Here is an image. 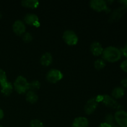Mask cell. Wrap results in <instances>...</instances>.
I'll list each match as a JSON object with an SVG mask.
<instances>
[{"instance_id":"cell-3","label":"cell","mask_w":127,"mask_h":127,"mask_svg":"<svg viewBox=\"0 0 127 127\" xmlns=\"http://www.w3.org/2000/svg\"><path fill=\"white\" fill-rule=\"evenodd\" d=\"M14 88L19 94H24L29 89V83L27 79L22 76L17 77L14 83Z\"/></svg>"},{"instance_id":"cell-29","label":"cell","mask_w":127,"mask_h":127,"mask_svg":"<svg viewBox=\"0 0 127 127\" xmlns=\"http://www.w3.org/2000/svg\"><path fill=\"white\" fill-rule=\"evenodd\" d=\"M4 117V112L2 111V110L1 109H0V120L1 119H2V118Z\"/></svg>"},{"instance_id":"cell-8","label":"cell","mask_w":127,"mask_h":127,"mask_svg":"<svg viewBox=\"0 0 127 127\" xmlns=\"http://www.w3.org/2000/svg\"><path fill=\"white\" fill-rule=\"evenodd\" d=\"M90 6L94 11L101 12L108 9L106 1L103 0H92L89 2Z\"/></svg>"},{"instance_id":"cell-19","label":"cell","mask_w":127,"mask_h":127,"mask_svg":"<svg viewBox=\"0 0 127 127\" xmlns=\"http://www.w3.org/2000/svg\"><path fill=\"white\" fill-rule=\"evenodd\" d=\"M105 66V61L102 59H98L94 62V67L97 70H100Z\"/></svg>"},{"instance_id":"cell-22","label":"cell","mask_w":127,"mask_h":127,"mask_svg":"<svg viewBox=\"0 0 127 127\" xmlns=\"http://www.w3.org/2000/svg\"><path fill=\"white\" fill-rule=\"evenodd\" d=\"M30 127H44L43 123L37 119L32 120L30 123Z\"/></svg>"},{"instance_id":"cell-14","label":"cell","mask_w":127,"mask_h":127,"mask_svg":"<svg viewBox=\"0 0 127 127\" xmlns=\"http://www.w3.org/2000/svg\"><path fill=\"white\" fill-rule=\"evenodd\" d=\"M1 93L4 95L8 96L12 93V90H13V86L12 84L7 81L4 82V83L1 84Z\"/></svg>"},{"instance_id":"cell-4","label":"cell","mask_w":127,"mask_h":127,"mask_svg":"<svg viewBox=\"0 0 127 127\" xmlns=\"http://www.w3.org/2000/svg\"><path fill=\"white\" fill-rule=\"evenodd\" d=\"M63 40L69 45H75L78 42V37L75 32L71 30L64 31L63 35Z\"/></svg>"},{"instance_id":"cell-23","label":"cell","mask_w":127,"mask_h":127,"mask_svg":"<svg viewBox=\"0 0 127 127\" xmlns=\"http://www.w3.org/2000/svg\"><path fill=\"white\" fill-rule=\"evenodd\" d=\"M22 40L24 42L26 43H29V42H31V41L32 40V35L29 32H26V33H24L23 35H22Z\"/></svg>"},{"instance_id":"cell-18","label":"cell","mask_w":127,"mask_h":127,"mask_svg":"<svg viewBox=\"0 0 127 127\" xmlns=\"http://www.w3.org/2000/svg\"><path fill=\"white\" fill-rule=\"evenodd\" d=\"M21 4L22 6L34 9L38 7L39 5V2L37 0H25L22 1Z\"/></svg>"},{"instance_id":"cell-27","label":"cell","mask_w":127,"mask_h":127,"mask_svg":"<svg viewBox=\"0 0 127 127\" xmlns=\"http://www.w3.org/2000/svg\"><path fill=\"white\" fill-rule=\"evenodd\" d=\"M121 84L123 88H127V78H125L121 81Z\"/></svg>"},{"instance_id":"cell-26","label":"cell","mask_w":127,"mask_h":127,"mask_svg":"<svg viewBox=\"0 0 127 127\" xmlns=\"http://www.w3.org/2000/svg\"><path fill=\"white\" fill-rule=\"evenodd\" d=\"M122 54H123L124 55V57H125L127 58V42L125 44L124 48H122Z\"/></svg>"},{"instance_id":"cell-21","label":"cell","mask_w":127,"mask_h":127,"mask_svg":"<svg viewBox=\"0 0 127 127\" xmlns=\"http://www.w3.org/2000/svg\"><path fill=\"white\" fill-rule=\"evenodd\" d=\"M40 88V83L38 81H33L29 83L30 91L35 92V91L39 89Z\"/></svg>"},{"instance_id":"cell-30","label":"cell","mask_w":127,"mask_h":127,"mask_svg":"<svg viewBox=\"0 0 127 127\" xmlns=\"http://www.w3.org/2000/svg\"><path fill=\"white\" fill-rule=\"evenodd\" d=\"M118 127V126H115V127Z\"/></svg>"},{"instance_id":"cell-1","label":"cell","mask_w":127,"mask_h":127,"mask_svg":"<svg viewBox=\"0 0 127 127\" xmlns=\"http://www.w3.org/2000/svg\"><path fill=\"white\" fill-rule=\"evenodd\" d=\"M102 56L104 60L110 63L118 62L122 57V52L115 47H108L104 49Z\"/></svg>"},{"instance_id":"cell-31","label":"cell","mask_w":127,"mask_h":127,"mask_svg":"<svg viewBox=\"0 0 127 127\" xmlns=\"http://www.w3.org/2000/svg\"><path fill=\"white\" fill-rule=\"evenodd\" d=\"M0 127H2V126H0Z\"/></svg>"},{"instance_id":"cell-12","label":"cell","mask_w":127,"mask_h":127,"mask_svg":"<svg viewBox=\"0 0 127 127\" xmlns=\"http://www.w3.org/2000/svg\"><path fill=\"white\" fill-rule=\"evenodd\" d=\"M90 50L91 53L94 55L99 56L102 55L103 50H104V48H103L101 43L98 42H94L91 45Z\"/></svg>"},{"instance_id":"cell-2","label":"cell","mask_w":127,"mask_h":127,"mask_svg":"<svg viewBox=\"0 0 127 127\" xmlns=\"http://www.w3.org/2000/svg\"><path fill=\"white\" fill-rule=\"evenodd\" d=\"M96 99L98 102L99 101L102 102L106 106L113 109H117V110H121V109H122V106L117 100H115V99H114L112 97L110 96V95H99V96L97 97Z\"/></svg>"},{"instance_id":"cell-16","label":"cell","mask_w":127,"mask_h":127,"mask_svg":"<svg viewBox=\"0 0 127 127\" xmlns=\"http://www.w3.org/2000/svg\"><path fill=\"white\" fill-rule=\"evenodd\" d=\"M125 91L122 87H116L112 92V96L114 99H119L125 95Z\"/></svg>"},{"instance_id":"cell-25","label":"cell","mask_w":127,"mask_h":127,"mask_svg":"<svg viewBox=\"0 0 127 127\" xmlns=\"http://www.w3.org/2000/svg\"><path fill=\"white\" fill-rule=\"evenodd\" d=\"M120 68L124 71L127 73V59L124 60L120 64Z\"/></svg>"},{"instance_id":"cell-20","label":"cell","mask_w":127,"mask_h":127,"mask_svg":"<svg viewBox=\"0 0 127 127\" xmlns=\"http://www.w3.org/2000/svg\"><path fill=\"white\" fill-rule=\"evenodd\" d=\"M105 123L109 125H110V126H112V127L116 126L115 125V118H114V116H113L112 114H108V115H106L105 117Z\"/></svg>"},{"instance_id":"cell-11","label":"cell","mask_w":127,"mask_h":127,"mask_svg":"<svg viewBox=\"0 0 127 127\" xmlns=\"http://www.w3.org/2000/svg\"><path fill=\"white\" fill-rule=\"evenodd\" d=\"M24 21L27 24L31 26H39V22H38V17L35 14H27L24 17Z\"/></svg>"},{"instance_id":"cell-15","label":"cell","mask_w":127,"mask_h":127,"mask_svg":"<svg viewBox=\"0 0 127 127\" xmlns=\"http://www.w3.org/2000/svg\"><path fill=\"white\" fill-rule=\"evenodd\" d=\"M52 60H53V58L51 53L49 52H46L43 53L41 57L40 63L42 65L44 66H48L52 63Z\"/></svg>"},{"instance_id":"cell-17","label":"cell","mask_w":127,"mask_h":127,"mask_svg":"<svg viewBox=\"0 0 127 127\" xmlns=\"http://www.w3.org/2000/svg\"><path fill=\"white\" fill-rule=\"evenodd\" d=\"M26 100L31 104H35L37 102L38 99V95L35 93V92L32 91H29L26 94Z\"/></svg>"},{"instance_id":"cell-9","label":"cell","mask_w":127,"mask_h":127,"mask_svg":"<svg viewBox=\"0 0 127 127\" xmlns=\"http://www.w3.org/2000/svg\"><path fill=\"white\" fill-rule=\"evenodd\" d=\"M98 106V101L96 97L91 98L89 99L84 106V111L88 115L93 114Z\"/></svg>"},{"instance_id":"cell-5","label":"cell","mask_w":127,"mask_h":127,"mask_svg":"<svg viewBox=\"0 0 127 127\" xmlns=\"http://www.w3.org/2000/svg\"><path fill=\"white\" fill-rule=\"evenodd\" d=\"M63 75L62 72L57 69H52L47 73L46 78L51 83H56L63 78Z\"/></svg>"},{"instance_id":"cell-7","label":"cell","mask_w":127,"mask_h":127,"mask_svg":"<svg viewBox=\"0 0 127 127\" xmlns=\"http://www.w3.org/2000/svg\"><path fill=\"white\" fill-rule=\"evenodd\" d=\"M127 7L125 6H123L115 9L109 17V21L113 22L120 20L122 18V17L125 14V12H127Z\"/></svg>"},{"instance_id":"cell-10","label":"cell","mask_w":127,"mask_h":127,"mask_svg":"<svg viewBox=\"0 0 127 127\" xmlns=\"http://www.w3.org/2000/svg\"><path fill=\"white\" fill-rule=\"evenodd\" d=\"M26 26L24 22L20 20H17L12 25L13 32L17 35H22L26 31Z\"/></svg>"},{"instance_id":"cell-6","label":"cell","mask_w":127,"mask_h":127,"mask_svg":"<svg viewBox=\"0 0 127 127\" xmlns=\"http://www.w3.org/2000/svg\"><path fill=\"white\" fill-rule=\"evenodd\" d=\"M115 122L119 127H127V112L123 110H118L114 115Z\"/></svg>"},{"instance_id":"cell-28","label":"cell","mask_w":127,"mask_h":127,"mask_svg":"<svg viewBox=\"0 0 127 127\" xmlns=\"http://www.w3.org/2000/svg\"><path fill=\"white\" fill-rule=\"evenodd\" d=\"M99 127H112L110 126V125H109V124H106L105 122H104L100 124V125H99Z\"/></svg>"},{"instance_id":"cell-24","label":"cell","mask_w":127,"mask_h":127,"mask_svg":"<svg viewBox=\"0 0 127 127\" xmlns=\"http://www.w3.org/2000/svg\"><path fill=\"white\" fill-rule=\"evenodd\" d=\"M6 81H7V77H6V73L2 69H0V84Z\"/></svg>"},{"instance_id":"cell-13","label":"cell","mask_w":127,"mask_h":127,"mask_svg":"<svg viewBox=\"0 0 127 127\" xmlns=\"http://www.w3.org/2000/svg\"><path fill=\"white\" fill-rule=\"evenodd\" d=\"M89 122L86 117H79L74 119L72 124V127H88Z\"/></svg>"}]
</instances>
